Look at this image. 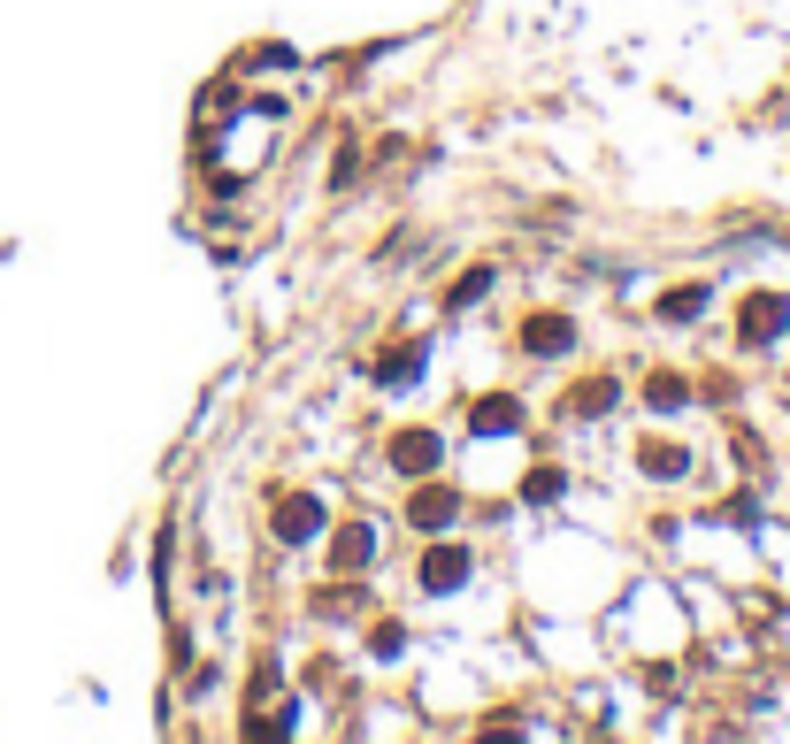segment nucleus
<instances>
[{
	"instance_id": "nucleus-1",
	"label": "nucleus",
	"mask_w": 790,
	"mask_h": 744,
	"mask_svg": "<svg viewBox=\"0 0 790 744\" xmlns=\"http://www.w3.org/2000/svg\"><path fill=\"white\" fill-rule=\"evenodd\" d=\"M522 346L553 361V353H568V346H576V322H568V315H530V330H522Z\"/></svg>"
},
{
	"instance_id": "nucleus-2",
	"label": "nucleus",
	"mask_w": 790,
	"mask_h": 744,
	"mask_svg": "<svg viewBox=\"0 0 790 744\" xmlns=\"http://www.w3.org/2000/svg\"><path fill=\"white\" fill-rule=\"evenodd\" d=\"M316 530H322V507H316V499H285V507H277V538H292V545H308Z\"/></svg>"
},
{
	"instance_id": "nucleus-3",
	"label": "nucleus",
	"mask_w": 790,
	"mask_h": 744,
	"mask_svg": "<svg viewBox=\"0 0 790 744\" xmlns=\"http://www.w3.org/2000/svg\"><path fill=\"white\" fill-rule=\"evenodd\" d=\"M392 460H399L407 476H430V468H438V438H430V431H407V438H392Z\"/></svg>"
},
{
	"instance_id": "nucleus-4",
	"label": "nucleus",
	"mask_w": 790,
	"mask_h": 744,
	"mask_svg": "<svg viewBox=\"0 0 790 744\" xmlns=\"http://www.w3.org/2000/svg\"><path fill=\"white\" fill-rule=\"evenodd\" d=\"M461 576H469V553H461V545H446V553H430V568H423V584H430V592H453Z\"/></svg>"
},
{
	"instance_id": "nucleus-5",
	"label": "nucleus",
	"mask_w": 790,
	"mask_h": 744,
	"mask_svg": "<svg viewBox=\"0 0 790 744\" xmlns=\"http://www.w3.org/2000/svg\"><path fill=\"white\" fill-rule=\"evenodd\" d=\"M776 322H783V299H776V293L745 299V338H752V346H768V330H776Z\"/></svg>"
},
{
	"instance_id": "nucleus-6",
	"label": "nucleus",
	"mask_w": 790,
	"mask_h": 744,
	"mask_svg": "<svg viewBox=\"0 0 790 744\" xmlns=\"http://www.w3.org/2000/svg\"><path fill=\"white\" fill-rule=\"evenodd\" d=\"M469 423H476V431H483V438H506V431L522 423V407H514V400H491V407H476Z\"/></svg>"
},
{
	"instance_id": "nucleus-7",
	"label": "nucleus",
	"mask_w": 790,
	"mask_h": 744,
	"mask_svg": "<svg viewBox=\"0 0 790 744\" xmlns=\"http://www.w3.org/2000/svg\"><path fill=\"white\" fill-rule=\"evenodd\" d=\"M683 460H691L683 446H644V468H652V476H683Z\"/></svg>"
},
{
	"instance_id": "nucleus-8",
	"label": "nucleus",
	"mask_w": 790,
	"mask_h": 744,
	"mask_svg": "<svg viewBox=\"0 0 790 744\" xmlns=\"http://www.w3.org/2000/svg\"><path fill=\"white\" fill-rule=\"evenodd\" d=\"M446 514H453V499H446V491H423V507H415V522H423V530H446Z\"/></svg>"
},
{
	"instance_id": "nucleus-9",
	"label": "nucleus",
	"mask_w": 790,
	"mask_h": 744,
	"mask_svg": "<svg viewBox=\"0 0 790 744\" xmlns=\"http://www.w3.org/2000/svg\"><path fill=\"white\" fill-rule=\"evenodd\" d=\"M644 400H652V407H683V376H652Z\"/></svg>"
},
{
	"instance_id": "nucleus-10",
	"label": "nucleus",
	"mask_w": 790,
	"mask_h": 744,
	"mask_svg": "<svg viewBox=\"0 0 790 744\" xmlns=\"http://www.w3.org/2000/svg\"><path fill=\"white\" fill-rule=\"evenodd\" d=\"M338 561H345V568L369 561V530H345V538H338Z\"/></svg>"
},
{
	"instance_id": "nucleus-11",
	"label": "nucleus",
	"mask_w": 790,
	"mask_h": 744,
	"mask_svg": "<svg viewBox=\"0 0 790 744\" xmlns=\"http://www.w3.org/2000/svg\"><path fill=\"white\" fill-rule=\"evenodd\" d=\"M607 400H615V384H607V376H599V384H584V392H576V407H584V415H591V407H607Z\"/></svg>"
}]
</instances>
